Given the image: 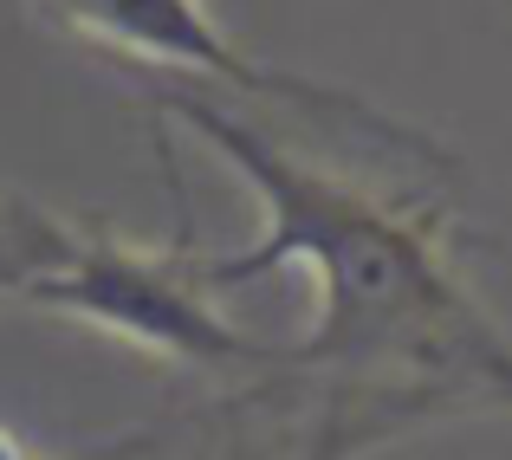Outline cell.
<instances>
[{"label": "cell", "instance_id": "1", "mask_svg": "<svg viewBox=\"0 0 512 460\" xmlns=\"http://www.w3.org/2000/svg\"><path fill=\"white\" fill-rule=\"evenodd\" d=\"M150 104L182 117L266 208L253 247L188 253V273L208 292L253 286L279 266L312 273L318 324L299 344H279V370L325 383L331 415L318 460H338L415 415L512 409V344L454 273L441 208L370 195L188 85H150Z\"/></svg>", "mask_w": 512, "mask_h": 460}, {"label": "cell", "instance_id": "2", "mask_svg": "<svg viewBox=\"0 0 512 460\" xmlns=\"http://www.w3.org/2000/svg\"><path fill=\"white\" fill-rule=\"evenodd\" d=\"M39 7H46L65 33L91 39V46L117 52V59H130V65L208 78L214 91L260 98V104H279V111L312 117V124H325V130H344L363 150L409 156V162H428V169H454V156L441 150L428 130L376 111L357 91H338V85H318V78H299V72L247 59V52L214 26V13L201 7V0H39Z\"/></svg>", "mask_w": 512, "mask_h": 460}, {"label": "cell", "instance_id": "3", "mask_svg": "<svg viewBox=\"0 0 512 460\" xmlns=\"http://www.w3.org/2000/svg\"><path fill=\"white\" fill-rule=\"evenodd\" d=\"M26 305L85 318L143 350L195 363V370H260V376L279 370V344H253L214 311L208 286L188 273V247L150 253L117 234H98V227H78L59 273L39 279V292Z\"/></svg>", "mask_w": 512, "mask_h": 460}, {"label": "cell", "instance_id": "4", "mask_svg": "<svg viewBox=\"0 0 512 460\" xmlns=\"http://www.w3.org/2000/svg\"><path fill=\"white\" fill-rule=\"evenodd\" d=\"M78 227L65 214L39 208L26 195H0V299H33L39 279L59 273V260L72 253Z\"/></svg>", "mask_w": 512, "mask_h": 460}]
</instances>
